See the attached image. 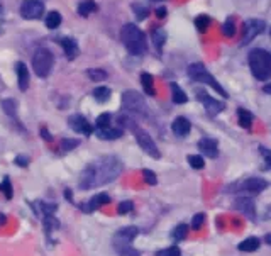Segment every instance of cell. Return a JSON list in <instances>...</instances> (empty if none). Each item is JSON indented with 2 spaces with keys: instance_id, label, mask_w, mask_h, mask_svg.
Instances as JSON below:
<instances>
[{
  "instance_id": "cell-1",
  "label": "cell",
  "mask_w": 271,
  "mask_h": 256,
  "mask_svg": "<svg viewBox=\"0 0 271 256\" xmlns=\"http://www.w3.org/2000/svg\"><path fill=\"white\" fill-rule=\"evenodd\" d=\"M122 161L117 156H102L82 171L78 187L82 190H92L107 185L122 173Z\"/></svg>"
},
{
  "instance_id": "cell-2",
  "label": "cell",
  "mask_w": 271,
  "mask_h": 256,
  "mask_svg": "<svg viewBox=\"0 0 271 256\" xmlns=\"http://www.w3.org/2000/svg\"><path fill=\"white\" fill-rule=\"evenodd\" d=\"M121 39L126 49L134 56H141L146 53L148 44H146L144 33L136 24H126L121 31Z\"/></svg>"
},
{
  "instance_id": "cell-3",
  "label": "cell",
  "mask_w": 271,
  "mask_h": 256,
  "mask_svg": "<svg viewBox=\"0 0 271 256\" xmlns=\"http://www.w3.org/2000/svg\"><path fill=\"white\" fill-rule=\"evenodd\" d=\"M249 68L253 76L259 82H268L271 78V55L266 49L256 48L249 53Z\"/></svg>"
},
{
  "instance_id": "cell-4",
  "label": "cell",
  "mask_w": 271,
  "mask_h": 256,
  "mask_svg": "<svg viewBox=\"0 0 271 256\" xmlns=\"http://www.w3.org/2000/svg\"><path fill=\"white\" fill-rule=\"evenodd\" d=\"M186 73H188V76H190L194 82H197V83H205V85L212 87L213 90H215L219 95L224 97V98L229 97V93L226 92V88H224L221 83L217 82L215 76H212V73H208V70H207V68L203 66L202 63H192V65L188 66V70H186Z\"/></svg>"
},
{
  "instance_id": "cell-5",
  "label": "cell",
  "mask_w": 271,
  "mask_h": 256,
  "mask_svg": "<svg viewBox=\"0 0 271 256\" xmlns=\"http://www.w3.org/2000/svg\"><path fill=\"white\" fill-rule=\"evenodd\" d=\"M122 109L129 114H138V116H148V104L144 97L136 90H126L122 93Z\"/></svg>"
},
{
  "instance_id": "cell-6",
  "label": "cell",
  "mask_w": 271,
  "mask_h": 256,
  "mask_svg": "<svg viewBox=\"0 0 271 256\" xmlns=\"http://www.w3.org/2000/svg\"><path fill=\"white\" fill-rule=\"evenodd\" d=\"M55 65V56L49 49L41 48L33 56V70L39 78H46L53 70Z\"/></svg>"
},
{
  "instance_id": "cell-7",
  "label": "cell",
  "mask_w": 271,
  "mask_h": 256,
  "mask_svg": "<svg viewBox=\"0 0 271 256\" xmlns=\"http://www.w3.org/2000/svg\"><path fill=\"white\" fill-rule=\"evenodd\" d=\"M138 234H139V229L136 226H127V227L119 229V231L114 234V238H112L114 249H116L117 253H121V251H124V249L131 248L132 241L136 239Z\"/></svg>"
},
{
  "instance_id": "cell-8",
  "label": "cell",
  "mask_w": 271,
  "mask_h": 256,
  "mask_svg": "<svg viewBox=\"0 0 271 256\" xmlns=\"http://www.w3.org/2000/svg\"><path fill=\"white\" fill-rule=\"evenodd\" d=\"M266 31V22L261 19H249L242 25V46L251 43L253 39H256L259 34H263Z\"/></svg>"
},
{
  "instance_id": "cell-9",
  "label": "cell",
  "mask_w": 271,
  "mask_h": 256,
  "mask_svg": "<svg viewBox=\"0 0 271 256\" xmlns=\"http://www.w3.org/2000/svg\"><path fill=\"white\" fill-rule=\"evenodd\" d=\"M195 95H197V100H200L203 104L208 116H212V117L219 116V114L224 111V107H226V104L210 97L205 90H202V88H195Z\"/></svg>"
},
{
  "instance_id": "cell-10",
  "label": "cell",
  "mask_w": 271,
  "mask_h": 256,
  "mask_svg": "<svg viewBox=\"0 0 271 256\" xmlns=\"http://www.w3.org/2000/svg\"><path fill=\"white\" fill-rule=\"evenodd\" d=\"M134 134H136V141H138V144L141 146V149H143L146 155H149L151 158L158 160L161 156V153H159L158 146H156V143L153 141V138H151V136L143 129H136Z\"/></svg>"
},
{
  "instance_id": "cell-11",
  "label": "cell",
  "mask_w": 271,
  "mask_h": 256,
  "mask_svg": "<svg viewBox=\"0 0 271 256\" xmlns=\"http://www.w3.org/2000/svg\"><path fill=\"white\" fill-rule=\"evenodd\" d=\"M44 14V4L41 0H24L20 5V15L28 20L41 19Z\"/></svg>"
},
{
  "instance_id": "cell-12",
  "label": "cell",
  "mask_w": 271,
  "mask_h": 256,
  "mask_svg": "<svg viewBox=\"0 0 271 256\" xmlns=\"http://www.w3.org/2000/svg\"><path fill=\"white\" fill-rule=\"evenodd\" d=\"M68 126H70L75 133L78 134H85V136H90L93 133V127L92 124L87 121V117L80 116V114H76V116H71L68 119Z\"/></svg>"
},
{
  "instance_id": "cell-13",
  "label": "cell",
  "mask_w": 271,
  "mask_h": 256,
  "mask_svg": "<svg viewBox=\"0 0 271 256\" xmlns=\"http://www.w3.org/2000/svg\"><path fill=\"white\" fill-rule=\"evenodd\" d=\"M109 202H111V197H109L107 193H97V195H93L87 203H83L82 211H85V212H93V211H97L98 207L107 206Z\"/></svg>"
},
{
  "instance_id": "cell-14",
  "label": "cell",
  "mask_w": 271,
  "mask_h": 256,
  "mask_svg": "<svg viewBox=\"0 0 271 256\" xmlns=\"http://www.w3.org/2000/svg\"><path fill=\"white\" fill-rule=\"evenodd\" d=\"M199 149L203 155H207L208 158H217L219 156V146L217 141L212 138H203L199 141Z\"/></svg>"
},
{
  "instance_id": "cell-15",
  "label": "cell",
  "mask_w": 271,
  "mask_h": 256,
  "mask_svg": "<svg viewBox=\"0 0 271 256\" xmlns=\"http://www.w3.org/2000/svg\"><path fill=\"white\" fill-rule=\"evenodd\" d=\"M15 73H17L19 88L22 92H25L29 88V70H28V66H25V63L17 61V63H15Z\"/></svg>"
},
{
  "instance_id": "cell-16",
  "label": "cell",
  "mask_w": 271,
  "mask_h": 256,
  "mask_svg": "<svg viewBox=\"0 0 271 256\" xmlns=\"http://www.w3.org/2000/svg\"><path fill=\"white\" fill-rule=\"evenodd\" d=\"M234 207H236L239 212L246 214L248 217H254V214H256V211H254V202L249 197L236 198V200H234Z\"/></svg>"
},
{
  "instance_id": "cell-17",
  "label": "cell",
  "mask_w": 271,
  "mask_h": 256,
  "mask_svg": "<svg viewBox=\"0 0 271 256\" xmlns=\"http://www.w3.org/2000/svg\"><path fill=\"white\" fill-rule=\"evenodd\" d=\"M190 129H192V124L188 119L183 116L176 117L173 124H171V131H173L176 136H180V138H185V136L190 133Z\"/></svg>"
},
{
  "instance_id": "cell-18",
  "label": "cell",
  "mask_w": 271,
  "mask_h": 256,
  "mask_svg": "<svg viewBox=\"0 0 271 256\" xmlns=\"http://www.w3.org/2000/svg\"><path fill=\"white\" fill-rule=\"evenodd\" d=\"M266 187H268L266 180L259 178V176H253V178H248L246 182H244V189H246L248 192H253V193L263 192Z\"/></svg>"
},
{
  "instance_id": "cell-19",
  "label": "cell",
  "mask_w": 271,
  "mask_h": 256,
  "mask_svg": "<svg viewBox=\"0 0 271 256\" xmlns=\"http://www.w3.org/2000/svg\"><path fill=\"white\" fill-rule=\"evenodd\" d=\"M124 131L121 127H112L109 126L105 129H97V136L100 139H105V141H114V139H119L122 138Z\"/></svg>"
},
{
  "instance_id": "cell-20",
  "label": "cell",
  "mask_w": 271,
  "mask_h": 256,
  "mask_svg": "<svg viewBox=\"0 0 271 256\" xmlns=\"http://www.w3.org/2000/svg\"><path fill=\"white\" fill-rule=\"evenodd\" d=\"M61 46H63L65 55H66V58H68V60H75L76 56H78V53H80V49H78L76 41H75V39H71V38H63V39H61Z\"/></svg>"
},
{
  "instance_id": "cell-21",
  "label": "cell",
  "mask_w": 271,
  "mask_h": 256,
  "mask_svg": "<svg viewBox=\"0 0 271 256\" xmlns=\"http://www.w3.org/2000/svg\"><path fill=\"white\" fill-rule=\"evenodd\" d=\"M151 38H153V43H154V48L159 51H163V46H165V43H166V31L163 29V28H156V29H153V33H151Z\"/></svg>"
},
{
  "instance_id": "cell-22",
  "label": "cell",
  "mask_w": 271,
  "mask_h": 256,
  "mask_svg": "<svg viewBox=\"0 0 271 256\" xmlns=\"http://www.w3.org/2000/svg\"><path fill=\"white\" fill-rule=\"evenodd\" d=\"M141 85L144 88V93L149 97H153L156 90H154V78L149 73H141Z\"/></svg>"
},
{
  "instance_id": "cell-23",
  "label": "cell",
  "mask_w": 271,
  "mask_h": 256,
  "mask_svg": "<svg viewBox=\"0 0 271 256\" xmlns=\"http://www.w3.org/2000/svg\"><path fill=\"white\" fill-rule=\"evenodd\" d=\"M97 10H98V5L93 0H82L80 5H78V14L82 17H88V15L97 12Z\"/></svg>"
},
{
  "instance_id": "cell-24",
  "label": "cell",
  "mask_w": 271,
  "mask_h": 256,
  "mask_svg": "<svg viewBox=\"0 0 271 256\" xmlns=\"http://www.w3.org/2000/svg\"><path fill=\"white\" fill-rule=\"evenodd\" d=\"M171 98H173V102L178 104V106L188 102V97H186L185 90H181V87L178 83H171Z\"/></svg>"
},
{
  "instance_id": "cell-25",
  "label": "cell",
  "mask_w": 271,
  "mask_h": 256,
  "mask_svg": "<svg viewBox=\"0 0 271 256\" xmlns=\"http://www.w3.org/2000/svg\"><path fill=\"white\" fill-rule=\"evenodd\" d=\"M194 24H195V29L199 31L200 34H203V33H207V29H208V28H210L212 19H210V15L200 14V15H197V17H195Z\"/></svg>"
},
{
  "instance_id": "cell-26",
  "label": "cell",
  "mask_w": 271,
  "mask_h": 256,
  "mask_svg": "<svg viewBox=\"0 0 271 256\" xmlns=\"http://www.w3.org/2000/svg\"><path fill=\"white\" fill-rule=\"evenodd\" d=\"M111 97H112V90L109 87H97L95 90H93V98H95V102L98 104L109 102Z\"/></svg>"
},
{
  "instance_id": "cell-27",
  "label": "cell",
  "mask_w": 271,
  "mask_h": 256,
  "mask_svg": "<svg viewBox=\"0 0 271 256\" xmlns=\"http://www.w3.org/2000/svg\"><path fill=\"white\" fill-rule=\"evenodd\" d=\"M239 251H244V253H251V251H256L259 248V239L258 238H248L244 239L242 243H239Z\"/></svg>"
},
{
  "instance_id": "cell-28",
  "label": "cell",
  "mask_w": 271,
  "mask_h": 256,
  "mask_svg": "<svg viewBox=\"0 0 271 256\" xmlns=\"http://www.w3.org/2000/svg\"><path fill=\"white\" fill-rule=\"evenodd\" d=\"M237 121H239V124H241V127L248 129L253 124V114L246 111V109L239 107L237 109Z\"/></svg>"
},
{
  "instance_id": "cell-29",
  "label": "cell",
  "mask_w": 271,
  "mask_h": 256,
  "mask_svg": "<svg viewBox=\"0 0 271 256\" xmlns=\"http://www.w3.org/2000/svg\"><path fill=\"white\" fill-rule=\"evenodd\" d=\"M61 20H63V19H61V14L56 12V10H53V12H49L48 15H46L44 24H46V28H48V29H58Z\"/></svg>"
},
{
  "instance_id": "cell-30",
  "label": "cell",
  "mask_w": 271,
  "mask_h": 256,
  "mask_svg": "<svg viewBox=\"0 0 271 256\" xmlns=\"http://www.w3.org/2000/svg\"><path fill=\"white\" fill-rule=\"evenodd\" d=\"M131 9H132V12L136 14V17H138L139 20H144L149 15V7H148V5H144L143 2H134L131 5Z\"/></svg>"
},
{
  "instance_id": "cell-31",
  "label": "cell",
  "mask_w": 271,
  "mask_h": 256,
  "mask_svg": "<svg viewBox=\"0 0 271 256\" xmlns=\"http://www.w3.org/2000/svg\"><path fill=\"white\" fill-rule=\"evenodd\" d=\"M43 224H44V229L48 234H51V231H55V229L60 227V221L55 217V214H48V216H44Z\"/></svg>"
},
{
  "instance_id": "cell-32",
  "label": "cell",
  "mask_w": 271,
  "mask_h": 256,
  "mask_svg": "<svg viewBox=\"0 0 271 256\" xmlns=\"http://www.w3.org/2000/svg\"><path fill=\"white\" fill-rule=\"evenodd\" d=\"M87 75L93 82H103L107 78V73L100 68H90V70H87Z\"/></svg>"
},
{
  "instance_id": "cell-33",
  "label": "cell",
  "mask_w": 271,
  "mask_h": 256,
  "mask_svg": "<svg viewBox=\"0 0 271 256\" xmlns=\"http://www.w3.org/2000/svg\"><path fill=\"white\" fill-rule=\"evenodd\" d=\"M0 192H2L5 198H9V200L14 197V189H12V184H10L9 176H5V178L2 180V184H0Z\"/></svg>"
},
{
  "instance_id": "cell-34",
  "label": "cell",
  "mask_w": 271,
  "mask_h": 256,
  "mask_svg": "<svg viewBox=\"0 0 271 256\" xmlns=\"http://www.w3.org/2000/svg\"><path fill=\"white\" fill-rule=\"evenodd\" d=\"M222 34L226 36V38H232V36L236 34V24H234V20L231 17L222 24Z\"/></svg>"
},
{
  "instance_id": "cell-35",
  "label": "cell",
  "mask_w": 271,
  "mask_h": 256,
  "mask_svg": "<svg viewBox=\"0 0 271 256\" xmlns=\"http://www.w3.org/2000/svg\"><path fill=\"white\" fill-rule=\"evenodd\" d=\"M2 109L9 117H14L15 111H17V104H15V100H12V98H7V100L2 102Z\"/></svg>"
},
{
  "instance_id": "cell-36",
  "label": "cell",
  "mask_w": 271,
  "mask_h": 256,
  "mask_svg": "<svg viewBox=\"0 0 271 256\" xmlns=\"http://www.w3.org/2000/svg\"><path fill=\"white\" fill-rule=\"evenodd\" d=\"M111 122H112V116L111 114H100V116L97 117V121H95V126L97 129H105L111 126Z\"/></svg>"
},
{
  "instance_id": "cell-37",
  "label": "cell",
  "mask_w": 271,
  "mask_h": 256,
  "mask_svg": "<svg viewBox=\"0 0 271 256\" xmlns=\"http://www.w3.org/2000/svg\"><path fill=\"white\" fill-rule=\"evenodd\" d=\"M188 163L194 170H202L203 166H205V161H203V158L200 155H190L188 156Z\"/></svg>"
},
{
  "instance_id": "cell-38",
  "label": "cell",
  "mask_w": 271,
  "mask_h": 256,
  "mask_svg": "<svg viewBox=\"0 0 271 256\" xmlns=\"http://www.w3.org/2000/svg\"><path fill=\"white\" fill-rule=\"evenodd\" d=\"M186 233H188L186 224H178V226L173 229V238L176 239V241H181V239L186 238Z\"/></svg>"
},
{
  "instance_id": "cell-39",
  "label": "cell",
  "mask_w": 271,
  "mask_h": 256,
  "mask_svg": "<svg viewBox=\"0 0 271 256\" xmlns=\"http://www.w3.org/2000/svg\"><path fill=\"white\" fill-rule=\"evenodd\" d=\"M80 144V141L78 139H61V144H60V148L61 151H73L76 148V146Z\"/></svg>"
},
{
  "instance_id": "cell-40",
  "label": "cell",
  "mask_w": 271,
  "mask_h": 256,
  "mask_svg": "<svg viewBox=\"0 0 271 256\" xmlns=\"http://www.w3.org/2000/svg\"><path fill=\"white\" fill-rule=\"evenodd\" d=\"M180 254H181V251L178 246H170V248L161 249V251L156 253V256H180Z\"/></svg>"
},
{
  "instance_id": "cell-41",
  "label": "cell",
  "mask_w": 271,
  "mask_h": 256,
  "mask_svg": "<svg viewBox=\"0 0 271 256\" xmlns=\"http://www.w3.org/2000/svg\"><path fill=\"white\" fill-rule=\"evenodd\" d=\"M143 178L148 185H156L158 184V178H156V173L151 170H143Z\"/></svg>"
},
{
  "instance_id": "cell-42",
  "label": "cell",
  "mask_w": 271,
  "mask_h": 256,
  "mask_svg": "<svg viewBox=\"0 0 271 256\" xmlns=\"http://www.w3.org/2000/svg\"><path fill=\"white\" fill-rule=\"evenodd\" d=\"M203 222H205V214H195L194 221H192V227H194L195 231H199V229L203 226Z\"/></svg>"
},
{
  "instance_id": "cell-43",
  "label": "cell",
  "mask_w": 271,
  "mask_h": 256,
  "mask_svg": "<svg viewBox=\"0 0 271 256\" xmlns=\"http://www.w3.org/2000/svg\"><path fill=\"white\" fill-rule=\"evenodd\" d=\"M132 207H134V203H132L131 200L121 202V203H119V207H117V212H119V214H127V212L132 211Z\"/></svg>"
},
{
  "instance_id": "cell-44",
  "label": "cell",
  "mask_w": 271,
  "mask_h": 256,
  "mask_svg": "<svg viewBox=\"0 0 271 256\" xmlns=\"http://www.w3.org/2000/svg\"><path fill=\"white\" fill-rule=\"evenodd\" d=\"M41 211H43L44 216H48V214H55L58 211V206L56 203H41Z\"/></svg>"
},
{
  "instance_id": "cell-45",
  "label": "cell",
  "mask_w": 271,
  "mask_h": 256,
  "mask_svg": "<svg viewBox=\"0 0 271 256\" xmlns=\"http://www.w3.org/2000/svg\"><path fill=\"white\" fill-rule=\"evenodd\" d=\"M14 163H15V165H19V166H22V168H25V166H28V165L31 163V160L28 158V156H24V155H19V156H15Z\"/></svg>"
},
{
  "instance_id": "cell-46",
  "label": "cell",
  "mask_w": 271,
  "mask_h": 256,
  "mask_svg": "<svg viewBox=\"0 0 271 256\" xmlns=\"http://www.w3.org/2000/svg\"><path fill=\"white\" fill-rule=\"evenodd\" d=\"M117 254H119V256H141V253L138 251V249H134L132 246L127 248V249H124V251L117 253Z\"/></svg>"
},
{
  "instance_id": "cell-47",
  "label": "cell",
  "mask_w": 271,
  "mask_h": 256,
  "mask_svg": "<svg viewBox=\"0 0 271 256\" xmlns=\"http://www.w3.org/2000/svg\"><path fill=\"white\" fill-rule=\"evenodd\" d=\"M261 155L264 161H266V165L271 168V149H266V148H261Z\"/></svg>"
},
{
  "instance_id": "cell-48",
  "label": "cell",
  "mask_w": 271,
  "mask_h": 256,
  "mask_svg": "<svg viewBox=\"0 0 271 256\" xmlns=\"http://www.w3.org/2000/svg\"><path fill=\"white\" fill-rule=\"evenodd\" d=\"M166 14H168V10H166V7H158L156 9V15H158L159 19H165Z\"/></svg>"
},
{
  "instance_id": "cell-49",
  "label": "cell",
  "mask_w": 271,
  "mask_h": 256,
  "mask_svg": "<svg viewBox=\"0 0 271 256\" xmlns=\"http://www.w3.org/2000/svg\"><path fill=\"white\" fill-rule=\"evenodd\" d=\"M41 136H43V139H46V141H51V139H53V136L49 134V131L46 129V127H41Z\"/></svg>"
},
{
  "instance_id": "cell-50",
  "label": "cell",
  "mask_w": 271,
  "mask_h": 256,
  "mask_svg": "<svg viewBox=\"0 0 271 256\" xmlns=\"http://www.w3.org/2000/svg\"><path fill=\"white\" fill-rule=\"evenodd\" d=\"M65 198H66L68 202H73V193H71L70 189H66V190H65Z\"/></svg>"
},
{
  "instance_id": "cell-51",
  "label": "cell",
  "mask_w": 271,
  "mask_h": 256,
  "mask_svg": "<svg viewBox=\"0 0 271 256\" xmlns=\"http://www.w3.org/2000/svg\"><path fill=\"white\" fill-rule=\"evenodd\" d=\"M263 92L264 93H271V85H264L263 87Z\"/></svg>"
},
{
  "instance_id": "cell-52",
  "label": "cell",
  "mask_w": 271,
  "mask_h": 256,
  "mask_svg": "<svg viewBox=\"0 0 271 256\" xmlns=\"http://www.w3.org/2000/svg\"><path fill=\"white\" fill-rule=\"evenodd\" d=\"M264 241H266L268 244H271V234H266V238H264Z\"/></svg>"
},
{
  "instance_id": "cell-53",
  "label": "cell",
  "mask_w": 271,
  "mask_h": 256,
  "mask_svg": "<svg viewBox=\"0 0 271 256\" xmlns=\"http://www.w3.org/2000/svg\"><path fill=\"white\" fill-rule=\"evenodd\" d=\"M5 222V216H2V214H0V224H4Z\"/></svg>"
},
{
  "instance_id": "cell-54",
  "label": "cell",
  "mask_w": 271,
  "mask_h": 256,
  "mask_svg": "<svg viewBox=\"0 0 271 256\" xmlns=\"http://www.w3.org/2000/svg\"><path fill=\"white\" fill-rule=\"evenodd\" d=\"M151 2H161V0H151Z\"/></svg>"
},
{
  "instance_id": "cell-55",
  "label": "cell",
  "mask_w": 271,
  "mask_h": 256,
  "mask_svg": "<svg viewBox=\"0 0 271 256\" xmlns=\"http://www.w3.org/2000/svg\"><path fill=\"white\" fill-rule=\"evenodd\" d=\"M268 217H269V219H271V211H269V212H268Z\"/></svg>"
},
{
  "instance_id": "cell-56",
  "label": "cell",
  "mask_w": 271,
  "mask_h": 256,
  "mask_svg": "<svg viewBox=\"0 0 271 256\" xmlns=\"http://www.w3.org/2000/svg\"><path fill=\"white\" fill-rule=\"evenodd\" d=\"M0 12H2V5H0Z\"/></svg>"
}]
</instances>
